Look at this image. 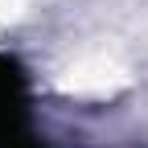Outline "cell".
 <instances>
[{"label":"cell","instance_id":"cell-1","mask_svg":"<svg viewBox=\"0 0 148 148\" xmlns=\"http://www.w3.org/2000/svg\"><path fill=\"white\" fill-rule=\"evenodd\" d=\"M0 148H37L29 115V82L12 58H0Z\"/></svg>","mask_w":148,"mask_h":148}]
</instances>
